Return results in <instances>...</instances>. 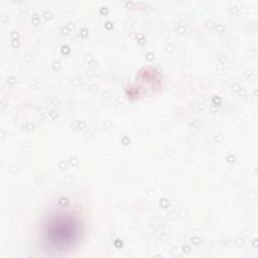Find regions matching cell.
Listing matches in <instances>:
<instances>
[{
  "mask_svg": "<svg viewBox=\"0 0 258 258\" xmlns=\"http://www.w3.org/2000/svg\"><path fill=\"white\" fill-rule=\"evenodd\" d=\"M80 223L68 214H58L50 218L43 232L44 242L53 250H62L72 246L78 239Z\"/></svg>",
  "mask_w": 258,
  "mask_h": 258,
  "instance_id": "obj_1",
  "label": "cell"
}]
</instances>
